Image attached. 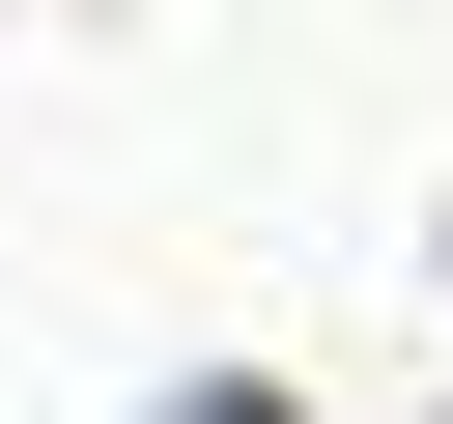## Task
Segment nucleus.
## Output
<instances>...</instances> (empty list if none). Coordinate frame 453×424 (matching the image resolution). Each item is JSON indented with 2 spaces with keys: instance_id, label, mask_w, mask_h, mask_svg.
Masks as SVG:
<instances>
[{
  "instance_id": "1",
  "label": "nucleus",
  "mask_w": 453,
  "mask_h": 424,
  "mask_svg": "<svg viewBox=\"0 0 453 424\" xmlns=\"http://www.w3.org/2000/svg\"><path fill=\"white\" fill-rule=\"evenodd\" d=\"M142 424H283V396H142Z\"/></svg>"
}]
</instances>
